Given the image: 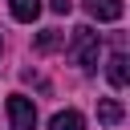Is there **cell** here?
I'll return each mask as SVG.
<instances>
[{"label":"cell","instance_id":"6da1fadb","mask_svg":"<svg viewBox=\"0 0 130 130\" xmlns=\"http://www.w3.org/2000/svg\"><path fill=\"white\" fill-rule=\"evenodd\" d=\"M69 53L77 57V65L81 69H98V53H102V37L89 28V24H77L73 28V37H69Z\"/></svg>","mask_w":130,"mask_h":130},{"label":"cell","instance_id":"7a4b0ae2","mask_svg":"<svg viewBox=\"0 0 130 130\" xmlns=\"http://www.w3.org/2000/svg\"><path fill=\"white\" fill-rule=\"evenodd\" d=\"M8 122H12V130H37V106L24 93H12L8 98Z\"/></svg>","mask_w":130,"mask_h":130},{"label":"cell","instance_id":"3957f363","mask_svg":"<svg viewBox=\"0 0 130 130\" xmlns=\"http://www.w3.org/2000/svg\"><path fill=\"white\" fill-rule=\"evenodd\" d=\"M85 12L93 20H122V0H85Z\"/></svg>","mask_w":130,"mask_h":130},{"label":"cell","instance_id":"277c9868","mask_svg":"<svg viewBox=\"0 0 130 130\" xmlns=\"http://www.w3.org/2000/svg\"><path fill=\"white\" fill-rule=\"evenodd\" d=\"M122 118H126L122 102H114V98H102V102H98V122H102V126H118Z\"/></svg>","mask_w":130,"mask_h":130},{"label":"cell","instance_id":"5b68a950","mask_svg":"<svg viewBox=\"0 0 130 130\" xmlns=\"http://www.w3.org/2000/svg\"><path fill=\"white\" fill-rule=\"evenodd\" d=\"M106 73H110V85H114V89H126L130 73H126V53H122V49L110 57V69H106Z\"/></svg>","mask_w":130,"mask_h":130},{"label":"cell","instance_id":"8992f818","mask_svg":"<svg viewBox=\"0 0 130 130\" xmlns=\"http://www.w3.org/2000/svg\"><path fill=\"white\" fill-rule=\"evenodd\" d=\"M8 8H12V16L20 24H32L41 16V0H8Z\"/></svg>","mask_w":130,"mask_h":130},{"label":"cell","instance_id":"52a82bcc","mask_svg":"<svg viewBox=\"0 0 130 130\" xmlns=\"http://www.w3.org/2000/svg\"><path fill=\"white\" fill-rule=\"evenodd\" d=\"M61 45H65V32H61V28H45V32H37V41H32L37 53H53V49H61Z\"/></svg>","mask_w":130,"mask_h":130},{"label":"cell","instance_id":"ba28073f","mask_svg":"<svg viewBox=\"0 0 130 130\" xmlns=\"http://www.w3.org/2000/svg\"><path fill=\"white\" fill-rule=\"evenodd\" d=\"M85 126V118L77 114V110H61V114H53V122H49V130H81Z\"/></svg>","mask_w":130,"mask_h":130},{"label":"cell","instance_id":"9c48e42d","mask_svg":"<svg viewBox=\"0 0 130 130\" xmlns=\"http://www.w3.org/2000/svg\"><path fill=\"white\" fill-rule=\"evenodd\" d=\"M49 8L61 12V16H69V12H73V0H49Z\"/></svg>","mask_w":130,"mask_h":130}]
</instances>
